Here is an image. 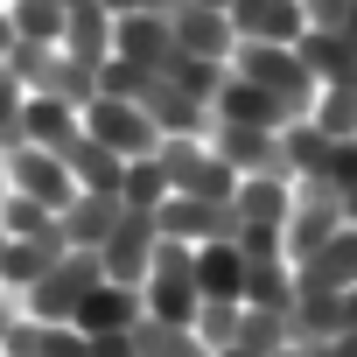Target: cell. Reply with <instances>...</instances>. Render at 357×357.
I'll list each match as a JSON object with an SVG mask.
<instances>
[{"label":"cell","instance_id":"6da1fadb","mask_svg":"<svg viewBox=\"0 0 357 357\" xmlns=\"http://www.w3.org/2000/svg\"><path fill=\"white\" fill-rule=\"evenodd\" d=\"M231 70L245 77V84H259L266 98H280L287 105V119H308V105H315V77H308V63L294 56V43H238L231 50Z\"/></svg>","mask_w":357,"mask_h":357},{"label":"cell","instance_id":"7a4b0ae2","mask_svg":"<svg viewBox=\"0 0 357 357\" xmlns=\"http://www.w3.org/2000/svg\"><path fill=\"white\" fill-rule=\"evenodd\" d=\"M154 161L168 175V197H204V204H231L238 168L211 147V140H154Z\"/></svg>","mask_w":357,"mask_h":357},{"label":"cell","instance_id":"3957f363","mask_svg":"<svg viewBox=\"0 0 357 357\" xmlns=\"http://www.w3.org/2000/svg\"><path fill=\"white\" fill-rule=\"evenodd\" d=\"M287 204H294V183H280V175H238L231 211H238V252L245 259H273L280 252Z\"/></svg>","mask_w":357,"mask_h":357},{"label":"cell","instance_id":"277c9868","mask_svg":"<svg viewBox=\"0 0 357 357\" xmlns=\"http://www.w3.org/2000/svg\"><path fill=\"white\" fill-rule=\"evenodd\" d=\"M343 225H350V218H343L336 190L322 183V175H301V183H294V204H287V225H280V259L301 266V259H308L315 245H329Z\"/></svg>","mask_w":357,"mask_h":357},{"label":"cell","instance_id":"5b68a950","mask_svg":"<svg viewBox=\"0 0 357 357\" xmlns=\"http://www.w3.org/2000/svg\"><path fill=\"white\" fill-rule=\"evenodd\" d=\"M98 280H105L98 252H63L43 280L22 287V315H36V322H77V308H84V294H91Z\"/></svg>","mask_w":357,"mask_h":357},{"label":"cell","instance_id":"8992f818","mask_svg":"<svg viewBox=\"0 0 357 357\" xmlns=\"http://www.w3.org/2000/svg\"><path fill=\"white\" fill-rule=\"evenodd\" d=\"M197 301H204V294H197V280H190V245L161 238V245H154V266H147V280H140V315L190 329V322H197Z\"/></svg>","mask_w":357,"mask_h":357},{"label":"cell","instance_id":"52a82bcc","mask_svg":"<svg viewBox=\"0 0 357 357\" xmlns=\"http://www.w3.org/2000/svg\"><path fill=\"white\" fill-rule=\"evenodd\" d=\"M77 119H84V133H91V140H105L119 161H140V154H154V140H161V133H154V119H147L133 98H112V91H98Z\"/></svg>","mask_w":357,"mask_h":357},{"label":"cell","instance_id":"ba28073f","mask_svg":"<svg viewBox=\"0 0 357 357\" xmlns=\"http://www.w3.org/2000/svg\"><path fill=\"white\" fill-rule=\"evenodd\" d=\"M154 245H161V231H154V211H119V225L105 231V245H98V266H105V280H119V287H140L147 280V266H154Z\"/></svg>","mask_w":357,"mask_h":357},{"label":"cell","instance_id":"9c48e42d","mask_svg":"<svg viewBox=\"0 0 357 357\" xmlns=\"http://www.w3.org/2000/svg\"><path fill=\"white\" fill-rule=\"evenodd\" d=\"M8 190H15V197H36V204L56 211V218H63V204L77 197L70 161L50 154V147H15V154H8Z\"/></svg>","mask_w":357,"mask_h":357},{"label":"cell","instance_id":"30bf717a","mask_svg":"<svg viewBox=\"0 0 357 357\" xmlns=\"http://www.w3.org/2000/svg\"><path fill=\"white\" fill-rule=\"evenodd\" d=\"M154 231L175 245H211V238H238V211L231 204H204V197H168L154 211Z\"/></svg>","mask_w":357,"mask_h":357},{"label":"cell","instance_id":"8fae6325","mask_svg":"<svg viewBox=\"0 0 357 357\" xmlns=\"http://www.w3.org/2000/svg\"><path fill=\"white\" fill-rule=\"evenodd\" d=\"M350 287H357V225H343L294 266V294H350Z\"/></svg>","mask_w":357,"mask_h":357},{"label":"cell","instance_id":"7c38bea8","mask_svg":"<svg viewBox=\"0 0 357 357\" xmlns=\"http://www.w3.org/2000/svg\"><path fill=\"white\" fill-rule=\"evenodd\" d=\"M168 29H175V50H183V56L231 63V50H238V36H231V15H225V8H204V0H183V8L168 15Z\"/></svg>","mask_w":357,"mask_h":357},{"label":"cell","instance_id":"4fadbf2b","mask_svg":"<svg viewBox=\"0 0 357 357\" xmlns=\"http://www.w3.org/2000/svg\"><path fill=\"white\" fill-rule=\"evenodd\" d=\"M211 147L238 175H280V183H294L287 161H280V133H266V126H225V119H211Z\"/></svg>","mask_w":357,"mask_h":357},{"label":"cell","instance_id":"5bb4252c","mask_svg":"<svg viewBox=\"0 0 357 357\" xmlns=\"http://www.w3.org/2000/svg\"><path fill=\"white\" fill-rule=\"evenodd\" d=\"M140 112L154 119V133H161V140H211V105H204V98H190V91H175L168 77H154V84H147Z\"/></svg>","mask_w":357,"mask_h":357},{"label":"cell","instance_id":"9a60e30c","mask_svg":"<svg viewBox=\"0 0 357 357\" xmlns=\"http://www.w3.org/2000/svg\"><path fill=\"white\" fill-rule=\"evenodd\" d=\"M112 56H126V63H140V70H161V63L175 56V29H168L161 15H147V8L112 15Z\"/></svg>","mask_w":357,"mask_h":357},{"label":"cell","instance_id":"2e32d148","mask_svg":"<svg viewBox=\"0 0 357 357\" xmlns=\"http://www.w3.org/2000/svg\"><path fill=\"white\" fill-rule=\"evenodd\" d=\"M190 280H197L204 301H238L245 294V252H238V238L190 245Z\"/></svg>","mask_w":357,"mask_h":357},{"label":"cell","instance_id":"e0dca14e","mask_svg":"<svg viewBox=\"0 0 357 357\" xmlns=\"http://www.w3.org/2000/svg\"><path fill=\"white\" fill-rule=\"evenodd\" d=\"M211 119H225V126H266V133H280V126H287V105H280V98H266L259 84H245L238 70H225V84H218V98H211Z\"/></svg>","mask_w":357,"mask_h":357},{"label":"cell","instance_id":"ac0fdd59","mask_svg":"<svg viewBox=\"0 0 357 357\" xmlns=\"http://www.w3.org/2000/svg\"><path fill=\"white\" fill-rule=\"evenodd\" d=\"M231 36L238 43H294L308 22H301V0H231Z\"/></svg>","mask_w":357,"mask_h":357},{"label":"cell","instance_id":"d6986e66","mask_svg":"<svg viewBox=\"0 0 357 357\" xmlns=\"http://www.w3.org/2000/svg\"><path fill=\"white\" fill-rule=\"evenodd\" d=\"M22 133H29V147L63 154V147L84 133V119H77V105H63V98H50V91H29V98H22Z\"/></svg>","mask_w":357,"mask_h":357},{"label":"cell","instance_id":"ffe728a7","mask_svg":"<svg viewBox=\"0 0 357 357\" xmlns=\"http://www.w3.org/2000/svg\"><path fill=\"white\" fill-rule=\"evenodd\" d=\"M119 211H126L119 197H98V190H77V197L63 204V218H56V225H63L70 252H98V245H105V231L119 225Z\"/></svg>","mask_w":357,"mask_h":357},{"label":"cell","instance_id":"44dd1931","mask_svg":"<svg viewBox=\"0 0 357 357\" xmlns=\"http://www.w3.org/2000/svg\"><path fill=\"white\" fill-rule=\"evenodd\" d=\"M294 56L308 63V77H315V84H357V43H350V36L301 29V36H294Z\"/></svg>","mask_w":357,"mask_h":357},{"label":"cell","instance_id":"7402d4cb","mask_svg":"<svg viewBox=\"0 0 357 357\" xmlns=\"http://www.w3.org/2000/svg\"><path fill=\"white\" fill-rule=\"evenodd\" d=\"M133 322H140V287H119V280H98L84 294V308H77V329L84 336H119Z\"/></svg>","mask_w":357,"mask_h":357},{"label":"cell","instance_id":"603a6c76","mask_svg":"<svg viewBox=\"0 0 357 357\" xmlns=\"http://www.w3.org/2000/svg\"><path fill=\"white\" fill-rule=\"evenodd\" d=\"M8 357H91V343H84L77 322H36V315H22L15 336H8Z\"/></svg>","mask_w":357,"mask_h":357},{"label":"cell","instance_id":"cb8c5ba5","mask_svg":"<svg viewBox=\"0 0 357 357\" xmlns=\"http://www.w3.org/2000/svg\"><path fill=\"white\" fill-rule=\"evenodd\" d=\"M63 161H70V183L77 190H98V197H119V175H126V161L105 147V140H91V133H77L70 147H63Z\"/></svg>","mask_w":357,"mask_h":357},{"label":"cell","instance_id":"d4e9b609","mask_svg":"<svg viewBox=\"0 0 357 357\" xmlns=\"http://www.w3.org/2000/svg\"><path fill=\"white\" fill-rule=\"evenodd\" d=\"M56 50H70V56H84V63H105L112 56V15L98 8V0H77V8L63 15V43Z\"/></svg>","mask_w":357,"mask_h":357},{"label":"cell","instance_id":"484cf974","mask_svg":"<svg viewBox=\"0 0 357 357\" xmlns=\"http://www.w3.org/2000/svg\"><path fill=\"white\" fill-rule=\"evenodd\" d=\"M329 133L315 126V119H287L280 126V161H287V175H294V183H301V175H322L329 168Z\"/></svg>","mask_w":357,"mask_h":357},{"label":"cell","instance_id":"4316f807","mask_svg":"<svg viewBox=\"0 0 357 357\" xmlns=\"http://www.w3.org/2000/svg\"><path fill=\"white\" fill-rule=\"evenodd\" d=\"M133 357H218L197 329H175V322H154V315H140L133 322Z\"/></svg>","mask_w":357,"mask_h":357},{"label":"cell","instance_id":"83f0119b","mask_svg":"<svg viewBox=\"0 0 357 357\" xmlns=\"http://www.w3.org/2000/svg\"><path fill=\"white\" fill-rule=\"evenodd\" d=\"M245 308H294V266L273 252V259H245Z\"/></svg>","mask_w":357,"mask_h":357},{"label":"cell","instance_id":"f1b7e54d","mask_svg":"<svg viewBox=\"0 0 357 357\" xmlns=\"http://www.w3.org/2000/svg\"><path fill=\"white\" fill-rule=\"evenodd\" d=\"M0 15L15 22L22 43H63V0H0Z\"/></svg>","mask_w":357,"mask_h":357},{"label":"cell","instance_id":"f546056e","mask_svg":"<svg viewBox=\"0 0 357 357\" xmlns=\"http://www.w3.org/2000/svg\"><path fill=\"white\" fill-rule=\"evenodd\" d=\"M43 91L84 112V105L98 98V63H84V56H70V50H56V63H50V84H43Z\"/></svg>","mask_w":357,"mask_h":357},{"label":"cell","instance_id":"4dcf8cb0","mask_svg":"<svg viewBox=\"0 0 357 357\" xmlns=\"http://www.w3.org/2000/svg\"><path fill=\"white\" fill-rule=\"evenodd\" d=\"M308 119L329 133V140H357V84H322Z\"/></svg>","mask_w":357,"mask_h":357},{"label":"cell","instance_id":"1f68e13d","mask_svg":"<svg viewBox=\"0 0 357 357\" xmlns=\"http://www.w3.org/2000/svg\"><path fill=\"white\" fill-rule=\"evenodd\" d=\"M119 204H126V211H161V204H168V175H161L154 154L126 161V175H119Z\"/></svg>","mask_w":357,"mask_h":357},{"label":"cell","instance_id":"d6a6232c","mask_svg":"<svg viewBox=\"0 0 357 357\" xmlns=\"http://www.w3.org/2000/svg\"><path fill=\"white\" fill-rule=\"evenodd\" d=\"M225 70H231V63H211V56H183V50H175V56L161 63V77H168L175 91H190V98H204V105L218 98V84H225Z\"/></svg>","mask_w":357,"mask_h":357},{"label":"cell","instance_id":"836d02e7","mask_svg":"<svg viewBox=\"0 0 357 357\" xmlns=\"http://www.w3.org/2000/svg\"><path fill=\"white\" fill-rule=\"evenodd\" d=\"M238 350H294L287 308H238Z\"/></svg>","mask_w":357,"mask_h":357},{"label":"cell","instance_id":"e575fe53","mask_svg":"<svg viewBox=\"0 0 357 357\" xmlns=\"http://www.w3.org/2000/svg\"><path fill=\"white\" fill-rule=\"evenodd\" d=\"M50 225H56V211H43L36 197H15V190L0 197V231H8V238H43Z\"/></svg>","mask_w":357,"mask_h":357},{"label":"cell","instance_id":"d590c367","mask_svg":"<svg viewBox=\"0 0 357 357\" xmlns=\"http://www.w3.org/2000/svg\"><path fill=\"white\" fill-rule=\"evenodd\" d=\"M322 183L336 190L343 218L357 225V140H336V147H329V168H322Z\"/></svg>","mask_w":357,"mask_h":357},{"label":"cell","instance_id":"8d00e7d4","mask_svg":"<svg viewBox=\"0 0 357 357\" xmlns=\"http://www.w3.org/2000/svg\"><path fill=\"white\" fill-rule=\"evenodd\" d=\"M238 308H245V301H197V322H190V329H197L211 350H231V343H238Z\"/></svg>","mask_w":357,"mask_h":357},{"label":"cell","instance_id":"74e56055","mask_svg":"<svg viewBox=\"0 0 357 357\" xmlns=\"http://www.w3.org/2000/svg\"><path fill=\"white\" fill-rule=\"evenodd\" d=\"M91 343V357H133V329H119V336H84Z\"/></svg>","mask_w":357,"mask_h":357},{"label":"cell","instance_id":"f35d334b","mask_svg":"<svg viewBox=\"0 0 357 357\" xmlns=\"http://www.w3.org/2000/svg\"><path fill=\"white\" fill-rule=\"evenodd\" d=\"M15 322H22V294H15V287H0V350H8Z\"/></svg>","mask_w":357,"mask_h":357},{"label":"cell","instance_id":"ab89813d","mask_svg":"<svg viewBox=\"0 0 357 357\" xmlns=\"http://www.w3.org/2000/svg\"><path fill=\"white\" fill-rule=\"evenodd\" d=\"M15 43H22V36H15V22L0 15V63H8V50H15Z\"/></svg>","mask_w":357,"mask_h":357},{"label":"cell","instance_id":"60d3db41","mask_svg":"<svg viewBox=\"0 0 357 357\" xmlns=\"http://www.w3.org/2000/svg\"><path fill=\"white\" fill-rule=\"evenodd\" d=\"M218 357H294V350H238V343H231V350H218Z\"/></svg>","mask_w":357,"mask_h":357},{"label":"cell","instance_id":"b9f144b4","mask_svg":"<svg viewBox=\"0 0 357 357\" xmlns=\"http://www.w3.org/2000/svg\"><path fill=\"white\" fill-rule=\"evenodd\" d=\"M105 15H133V8H147V0H98Z\"/></svg>","mask_w":357,"mask_h":357},{"label":"cell","instance_id":"7bdbcfd3","mask_svg":"<svg viewBox=\"0 0 357 357\" xmlns=\"http://www.w3.org/2000/svg\"><path fill=\"white\" fill-rule=\"evenodd\" d=\"M8 252H15V238L0 231V287H8Z\"/></svg>","mask_w":357,"mask_h":357},{"label":"cell","instance_id":"ee69618b","mask_svg":"<svg viewBox=\"0 0 357 357\" xmlns=\"http://www.w3.org/2000/svg\"><path fill=\"white\" fill-rule=\"evenodd\" d=\"M0 197H8V154H0Z\"/></svg>","mask_w":357,"mask_h":357},{"label":"cell","instance_id":"f6af8a7d","mask_svg":"<svg viewBox=\"0 0 357 357\" xmlns=\"http://www.w3.org/2000/svg\"><path fill=\"white\" fill-rule=\"evenodd\" d=\"M204 8H231V0H204Z\"/></svg>","mask_w":357,"mask_h":357},{"label":"cell","instance_id":"bcb514c9","mask_svg":"<svg viewBox=\"0 0 357 357\" xmlns=\"http://www.w3.org/2000/svg\"><path fill=\"white\" fill-rule=\"evenodd\" d=\"M0 357H8V350H0Z\"/></svg>","mask_w":357,"mask_h":357}]
</instances>
